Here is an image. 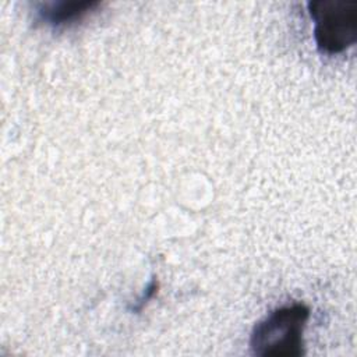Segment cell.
Instances as JSON below:
<instances>
[{
  "instance_id": "1",
  "label": "cell",
  "mask_w": 357,
  "mask_h": 357,
  "mask_svg": "<svg viewBox=\"0 0 357 357\" xmlns=\"http://www.w3.org/2000/svg\"><path fill=\"white\" fill-rule=\"evenodd\" d=\"M310 308L294 303L273 310L259 321L251 333L250 346L257 356L293 357L303 354V332Z\"/></svg>"
},
{
  "instance_id": "2",
  "label": "cell",
  "mask_w": 357,
  "mask_h": 357,
  "mask_svg": "<svg viewBox=\"0 0 357 357\" xmlns=\"http://www.w3.org/2000/svg\"><path fill=\"white\" fill-rule=\"evenodd\" d=\"M314 21V38L318 49L337 54L357 40V3L346 0H314L308 4Z\"/></svg>"
},
{
  "instance_id": "3",
  "label": "cell",
  "mask_w": 357,
  "mask_h": 357,
  "mask_svg": "<svg viewBox=\"0 0 357 357\" xmlns=\"http://www.w3.org/2000/svg\"><path fill=\"white\" fill-rule=\"evenodd\" d=\"M98 7L99 1L93 0H61L43 3L38 8V18L52 26H66L81 21Z\"/></svg>"
}]
</instances>
